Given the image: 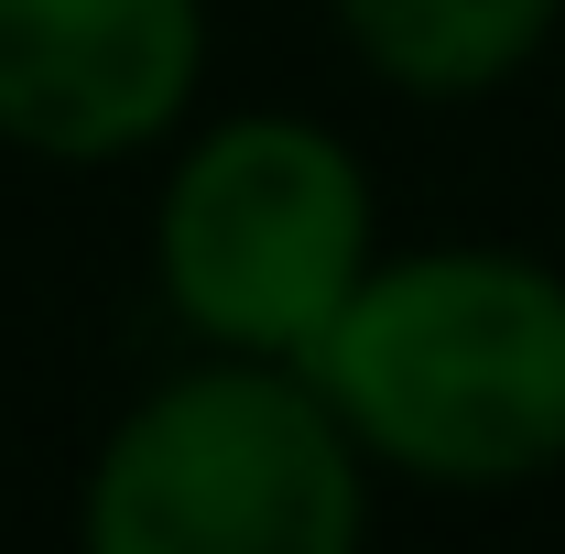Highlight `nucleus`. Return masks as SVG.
Returning a JSON list of instances; mask_svg holds the SVG:
<instances>
[{"mask_svg": "<svg viewBox=\"0 0 565 554\" xmlns=\"http://www.w3.org/2000/svg\"><path fill=\"white\" fill-rule=\"evenodd\" d=\"M294 370L327 392L359 457H392L435 489L565 468V273L522 251L370 262Z\"/></svg>", "mask_w": 565, "mask_h": 554, "instance_id": "f257e3e1", "label": "nucleus"}, {"mask_svg": "<svg viewBox=\"0 0 565 554\" xmlns=\"http://www.w3.org/2000/svg\"><path fill=\"white\" fill-rule=\"evenodd\" d=\"M359 435L294 359H228L120 414L87 479V554H359Z\"/></svg>", "mask_w": 565, "mask_h": 554, "instance_id": "f03ea898", "label": "nucleus"}, {"mask_svg": "<svg viewBox=\"0 0 565 554\" xmlns=\"http://www.w3.org/2000/svg\"><path fill=\"white\" fill-rule=\"evenodd\" d=\"M163 305L228 359H305L370 273V185L316 120L207 131L152 217Z\"/></svg>", "mask_w": 565, "mask_h": 554, "instance_id": "7ed1b4c3", "label": "nucleus"}, {"mask_svg": "<svg viewBox=\"0 0 565 554\" xmlns=\"http://www.w3.org/2000/svg\"><path fill=\"white\" fill-rule=\"evenodd\" d=\"M207 66L196 0H0V141L109 163L174 131Z\"/></svg>", "mask_w": 565, "mask_h": 554, "instance_id": "20e7f679", "label": "nucleus"}, {"mask_svg": "<svg viewBox=\"0 0 565 554\" xmlns=\"http://www.w3.org/2000/svg\"><path fill=\"white\" fill-rule=\"evenodd\" d=\"M565 0H338L359 66L414 98H479L544 55Z\"/></svg>", "mask_w": 565, "mask_h": 554, "instance_id": "39448f33", "label": "nucleus"}]
</instances>
